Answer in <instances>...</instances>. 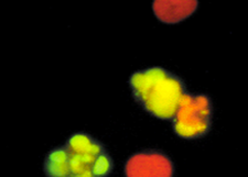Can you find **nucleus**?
Returning a JSON list of instances; mask_svg holds the SVG:
<instances>
[{
    "label": "nucleus",
    "instance_id": "obj_1",
    "mask_svg": "<svg viewBox=\"0 0 248 177\" xmlns=\"http://www.w3.org/2000/svg\"><path fill=\"white\" fill-rule=\"evenodd\" d=\"M113 168L105 146L86 132L70 135L63 146L47 153L43 163L46 177H108Z\"/></svg>",
    "mask_w": 248,
    "mask_h": 177
},
{
    "label": "nucleus",
    "instance_id": "obj_4",
    "mask_svg": "<svg viewBox=\"0 0 248 177\" xmlns=\"http://www.w3.org/2000/svg\"><path fill=\"white\" fill-rule=\"evenodd\" d=\"M124 173L125 177H173L174 165L166 153L145 150L128 158Z\"/></svg>",
    "mask_w": 248,
    "mask_h": 177
},
{
    "label": "nucleus",
    "instance_id": "obj_3",
    "mask_svg": "<svg viewBox=\"0 0 248 177\" xmlns=\"http://www.w3.org/2000/svg\"><path fill=\"white\" fill-rule=\"evenodd\" d=\"M213 104L210 96L186 91L171 120L172 129L179 138L195 140L205 136L212 128Z\"/></svg>",
    "mask_w": 248,
    "mask_h": 177
},
{
    "label": "nucleus",
    "instance_id": "obj_2",
    "mask_svg": "<svg viewBox=\"0 0 248 177\" xmlns=\"http://www.w3.org/2000/svg\"><path fill=\"white\" fill-rule=\"evenodd\" d=\"M131 94L148 114L160 120H171L187 91L181 77L166 68L154 66L130 75Z\"/></svg>",
    "mask_w": 248,
    "mask_h": 177
},
{
    "label": "nucleus",
    "instance_id": "obj_5",
    "mask_svg": "<svg viewBox=\"0 0 248 177\" xmlns=\"http://www.w3.org/2000/svg\"><path fill=\"white\" fill-rule=\"evenodd\" d=\"M198 7L197 0H155L153 2L155 15L167 25L185 21L197 11Z\"/></svg>",
    "mask_w": 248,
    "mask_h": 177
}]
</instances>
